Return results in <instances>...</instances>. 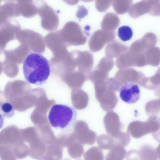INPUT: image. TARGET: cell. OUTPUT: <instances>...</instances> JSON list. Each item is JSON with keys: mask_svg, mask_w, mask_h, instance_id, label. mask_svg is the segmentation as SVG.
Instances as JSON below:
<instances>
[{"mask_svg": "<svg viewBox=\"0 0 160 160\" xmlns=\"http://www.w3.org/2000/svg\"><path fill=\"white\" fill-rule=\"evenodd\" d=\"M23 69L25 80L36 85L46 83L50 75L49 62L43 55L36 52H31L26 56Z\"/></svg>", "mask_w": 160, "mask_h": 160, "instance_id": "1", "label": "cell"}, {"mask_svg": "<svg viewBox=\"0 0 160 160\" xmlns=\"http://www.w3.org/2000/svg\"><path fill=\"white\" fill-rule=\"evenodd\" d=\"M77 116L78 113L74 107L66 104H57L51 108L48 119L53 128L65 131L74 127Z\"/></svg>", "mask_w": 160, "mask_h": 160, "instance_id": "2", "label": "cell"}, {"mask_svg": "<svg viewBox=\"0 0 160 160\" xmlns=\"http://www.w3.org/2000/svg\"><path fill=\"white\" fill-rule=\"evenodd\" d=\"M37 13L41 17L42 27L48 30H54L59 25V18L53 9L44 0H36Z\"/></svg>", "mask_w": 160, "mask_h": 160, "instance_id": "3", "label": "cell"}, {"mask_svg": "<svg viewBox=\"0 0 160 160\" xmlns=\"http://www.w3.org/2000/svg\"><path fill=\"white\" fill-rule=\"evenodd\" d=\"M120 98L124 102L129 104L136 103L140 99L141 91L139 85L136 83L128 82L120 87Z\"/></svg>", "mask_w": 160, "mask_h": 160, "instance_id": "4", "label": "cell"}, {"mask_svg": "<svg viewBox=\"0 0 160 160\" xmlns=\"http://www.w3.org/2000/svg\"><path fill=\"white\" fill-rule=\"evenodd\" d=\"M20 15L25 18H32L37 13L36 6L33 0H16Z\"/></svg>", "mask_w": 160, "mask_h": 160, "instance_id": "5", "label": "cell"}, {"mask_svg": "<svg viewBox=\"0 0 160 160\" xmlns=\"http://www.w3.org/2000/svg\"><path fill=\"white\" fill-rule=\"evenodd\" d=\"M17 3L8 2L0 7L1 24L8 20L9 18L20 16Z\"/></svg>", "mask_w": 160, "mask_h": 160, "instance_id": "6", "label": "cell"}, {"mask_svg": "<svg viewBox=\"0 0 160 160\" xmlns=\"http://www.w3.org/2000/svg\"><path fill=\"white\" fill-rule=\"evenodd\" d=\"M153 7L146 0H142L132 6L129 15L133 18H137L145 14L149 13Z\"/></svg>", "mask_w": 160, "mask_h": 160, "instance_id": "7", "label": "cell"}, {"mask_svg": "<svg viewBox=\"0 0 160 160\" xmlns=\"http://www.w3.org/2000/svg\"><path fill=\"white\" fill-rule=\"evenodd\" d=\"M120 23V19L117 15L113 13H108L105 15L101 22V27L105 30L116 29Z\"/></svg>", "mask_w": 160, "mask_h": 160, "instance_id": "8", "label": "cell"}, {"mask_svg": "<svg viewBox=\"0 0 160 160\" xmlns=\"http://www.w3.org/2000/svg\"><path fill=\"white\" fill-rule=\"evenodd\" d=\"M133 0H113V7L119 15H123L129 11L132 5Z\"/></svg>", "mask_w": 160, "mask_h": 160, "instance_id": "9", "label": "cell"}, {"mask_svg": "<svg viewBox=\"0 0 160 160\" xmlns=\"http://www.w3.org/2000/svg\"><path fill=\"white\" fill-rule=\"evenodd\" d=\"M118 37L124 42L129 41L132 38L133 32L131 27L128 26H123L118 29L117 32Z\"/></svg>", "mask_w": 160, "mask_h": 160, "instance_id": "10", "label": "cell"}, {"mask_svg": "<svg viewBox=\"0 0 160 160\" xmlns=\"http://www.w3.org/2000/svg\"><path fill=\"white\" fill-rule=\"evenodd\" d=\"M1 116L7 118H12L14 114V109L11 103L8 102H4L1 103Z\"/></svg>", "mask_w": 160, "mask_h": 160, "instance_id": "11", "label": "cell"}, {"mask_svg": "<svg viewBox=\"0 0 160 160\" xmlns=\"http://www.w3.org/2000/svg\"><path fill=\"white\" fill-rule=\"evenodd\" d=\"M113 1V0H96V8L99 12H105L112 4Z\"/></svg>", "mask_w": 160, "mask_h": 160, "instance_id": "12", "label": "cell"}, {"mask_svg": "<svg viewBox=\"0 0 160 160\" xmlns=\"http://www.w3.org/2000/svg\"><path fill=\"white\" fill-rule=\"evenodd\" d=\"M149 14L152 16H160V2L153 8Z\"/></svg>", "mask_w": 160, "mask_h": 160, "instance_id": "13", "label": "cell"}, {"mask_svg": "<svg viewBox=\"0 0 160 160\" xmlns=\"http://www.w3.org/2000/svg\"><path fill=\"white\" fill-rule=\"evenodd\" d=\"M80 0H64V2L69 5H75L78 4Z\"/></svg>", "mask_w": 160, "mask_h": 160, "instance_id": "14", "label": "cell"}, {"mask_svg": "<svg viewBox=\"0 0 160 160\" xmlns=\"http://www.w3.org/2000/svg\"><path fill=\"white\" fill-rule=\"evenodd\" d=\"M151 5L153 8L160 2V0H146Z\"/></svg>", "mask_w": 160, "mask_h": 160, "instance_id": "15", "label": "cell"}, {"mask_svg": "<svg viewBox=\"0 0 160 160\" xmlns=\"http://www.w3.org/2000/svg\"><path fill=\"white\" fill-rule=\"evenodd\" d=\"M5 2H16V0H4Z\"/></svg>", "mask_w": 160, "mask_h": 160, "instance_id": "16", "label": "cell"}, {"mask_svg": "<svg viewBox=\"0 0 160 160\" xmlns=\"http://www.w3.org/2000/svg\"><path fill=\"white\" fill-rule=\"evenodd\" d=\"M81 1L85 2H93L94 0H81Z\"/></svg>", "mask_w": 160, "mask_h": 160, "instance_id": "17", "label": "cell"}, {"mask_svg": "<svg viewBox=\"0 0 160 160\" xmlns=\"http://www.w3.org/2000/svg\"><path fill=\"white\" fill-rule=\"evenodd\" d=\"M2 1V0H1V1Z\"/></svg>", "mask_w": 160, "mask_h": 160, "instance_id": "18", "label": "cell"}, {"mask_svg": "<svg viewBox=\"0 0 160 160\" xmlns=\"http://www.w3.org/2000/svg\"></svg>", "mask_w": 160, "mask_h": 160, "instance_id": "19", "label": "cell"}, {"mask_svg": "<svg viewBox=\"0 0 160 160\" xmlns=\"http://www.w3.org/2000/svg\"><path fill=\"white\" fill-rule=\"evenodd\" d=\"M63 1H64V0H63Z\"/></svg>", "mask_w": 160, "mask_h": 160, "instance_id": "20", "label": "cell"}]
</instances>
